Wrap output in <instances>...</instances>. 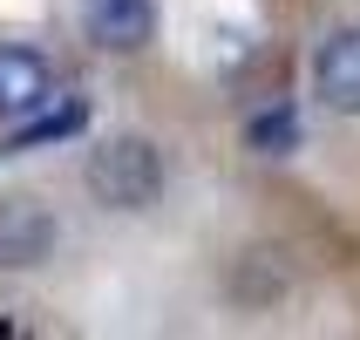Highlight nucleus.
Returning <instances> with one entry per match:
<instances>
[{
    "mask_svg": "<svg viewBox=\"0 0 360 340\" xmlns=\"http://www.w3.org/2000/svg\"><path fill=\"white\" fill-rule=\"evenodd\" d=\"M89 191L109 211H150L163 198V157L150 137H109L89 150Z\"/></svg>",
    "mask_w": 360,
    "mask_h": 340,
    "instance_id": "1",
    "label": "nucleus"
},
{
    "mask_svg": "<svg viewBox=\"0 0 360 340\" xmlns=\"http://www.w3.org/2000/svg\"><path fill=\"white\" fill-rule=\"evenodd\" d=\"M313 96L333 116H360V27H333L313 55Z\"/></svg>",
    "mask_w": 360,
    "mask_h": 340,
    "instance_id": "3",
    "label": "nucleus"
},
{
    "mask_svg": "<svg viewBox=\"0 0 360 340\" xmlns=\"http://www.w3.org/2000/svg\"><path fill=\"white\" fill-rule=\"evenodd\" d=\"M55 211L41 198H0V265L7 272H34L55 259Z\"/></svg>",
    "mask_w": 360,
    "mask_h": 340,
    "instance_id": "2",
    "label": "nucleus"
},
{
    "mask_svg": "<svg viewBox=\"0 0 360 340\" xmlns=\"http://www.w3.org/2000/svg\"><path fill=\"white\" fill-rule=\"evenodd\" d=\"M89 130V102L82 96H68V102H41L34 116H20V130H14V143L7 150H41V143H68V137H82Z\"/></svg>",
    "mask_w": 360,
    "mask_h": 340,
    "instance_id": "6",
    "label": "nucleus"
},
{
    "mask_svg": "<svg viewBox=\"0 0 360 340\" xmlns=\"http://www.w3.org/2000/svg\"><path fill=\"white\" fill-rule=\"evenodd\" d=\"M231 293H238V300H252V306H272V300L285 293L279 252H245V265L231 272Z\"/></svg>",
    "mask_w": 360,
    "mask_h": 340,
    "instance_id": "8",
    "label": "nucleus"
},
{
    "mask_svg": "<svg viewBox=\"0 0 360 340\" xmlns=\"http://www.w3.org/2000/svg\"><path fill=\"white\" fill-rule=\"evenodd\" d=\"M82 27L109 55H136L157 34V0H82Z\"/></svg>",
    "mask_w": 360,
    "mask_h": 340,
    "instance_id": "4",
    "label": "nucleus"
},
{
    "mask_svg": "<svg viewBox=\"0 0 360 340\" xmlns=\"http://www.w3.org/2000/svg\"><path fill=\"white\" fill-rule=\"evenodd\" d=\"M48 96H55V75H48V61H41L34 48H20V41H0V122L34 116Z\"/></svg>",
    "mask_w": 360,
    "mask_h": 340,
    "instance_id": "5",
    "label": "nucleus"
},
{
    "mask_svg": "<svg viewBox=\"0 0 360 340\" xmlns=\"http://www.w3.org/2000/svg\"><path fill=\"white\" fill-rule=\"evenodd\" d=\"M245 150H259V157H292L300 150V102H265L245 116Z\"/></svg>",
    "mask_w": 360,
    "mask_h": 340,
    "instance_id": "7",
    "label": "nucleus"
}]
</instances>
